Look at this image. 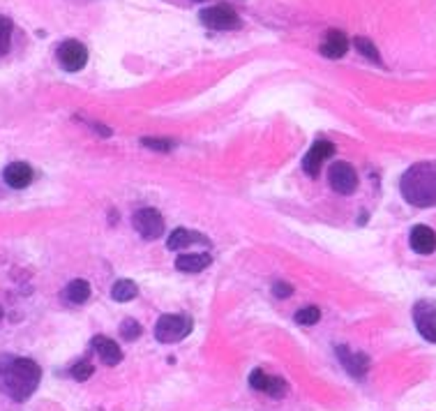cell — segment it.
I'll return each instance as SVG.
<instances>
[{
  "label": "cell",
  "instance_id": "9",
  "mask_svg": "<svg viewBox=\"0 0 436 411\" xmlns=\"http://www.w3.org/2000/svg\"><path fill=\"white\" fill-rule=\"evenodd\" d=\"M249 386L254 390H261L270 397H284L289 390V383L284 379H277V377H268L263 370H252L249 374Z\"/></svg>",
  "mask_w": 436,
  "mask_h": 411
},
{
  "label": "cell",
  "instance_id": "27",
  "mask_svg": "<svg viewBox=\"0 0 436 411\" xmlns=\"http://www.w3.org/2000/svg\"><path fill=\"white\" fill-rule=\"evenodd\" d=\"M194 3H203V0H194Z\"/></svg>",
  "mask_w": 436,
  "mask_h": 411
},
{
  "label": "cell",
  "instance_id": "4",
  "mask_svg": "<svg viewBox=\"0 0 436 411\" xmlns=\"http://www.w3.org/2000/svg\"><path fill=\"white\" fill-rule=\"evenodd\" d=\"M199 19L213 30H233L240 26V17H238L236 10L227 3H220V5H213V8L201 10Z\"/></svg>",
  "mask_w": 436,
  "mask_h": 411
},
{
  "label": "cell",
  "instance_id": "15",
  "mask_svg": "<svg viewBox=\"0 0 436 411\" xmlns=\"http://www.w3.org/2000/svg\"><path fill=\"white\" fill-rule=\"evenodd\" d=\"M92 349L97 351V356L102 358L104 365H109V368H114V365H118V363L123 361L121 347H118L114 340L104 337V335H95V337H92Z\"/></svg>",
  "mask_w": 436,
  "mask_h": 411
},
{
  "label": "cell",
  "instance_id": "28",
  "mask_svg": "<svg viewBox=\"0 0 436 411\" xmlns=\"http://www.w3.org/2000/svg\"><path fill=\"white\" fill-rule=\"evenodd\" d=\"M0 317H3V310H0Z\"/></svg>",
  "mask_w": 436,
  "mask_h": 411
},
{
  "label": "cell",
  "instance_id": "24",
  "mask_svg": "<svg viewBox=\"0 0 436 411\" xmlns=\"http://www.w3.org/2000/svg\"><path fill=\"white\" fill-rule=\"evenodd\" d=\"M92 372H95V368H92V363H90V361H81V363H76V365L72 368V377H74L76 381L90 379Z\"/></svg>",
  "mask_w": 436,
  "mask_h": 411
},
{
  "label": "cell",
  "instance_id": "16",
  "mask_svg": "<svg viewBox=\"0 0 436 411\" xmlns=\"http://www.w3.org/2000/svg\"><path fill=\"white\" fill-rule=\"evenodd\" d=\"M210 254H183L178 257L176 268L183 270V273H201L203 268L210 266Z\"/></svg>",
  "mask_w": 436,
  "mask_h": 411
},
{
  "label": "cell",
  "instance_id": "20",
  "mask_svg": "<svg viewBox=\"0 0 436 411\" xmlns=\"http://www.w3.org/2000/svg\"><path fill=\"white\" fill-rule=\"evenodd\" d=\"M319 319H321V310L312 308V305L295 312V321H298L300 326H314V323H319Z\"/></svg>",
  "mask_w": 436,
  "mask_h": 411
},
{
  "label": "cell",
  "instance_id": "1",
  "mask_svg": "<svg viewBox=\"0 0 436 411\" xmlns=\"http://www.w3.org/2000/svg\"><path fill=\"white\" fill-rule=\"evenodd\" d=\"M42 379V370L30 358H3L0 361V381L12 400L25 402L35 393Z\"/></svg>",
  "mask_w": 436,
  "mask_h": 411
},
{
  "label": "cell",
  "instance_id": "12",
  "mask_svg": "<svg viewBox=\"0 0 436 411\" xmlns=\"http://www.w3.org/2000/svg\"><path fill=\"white\" fill-rule=\"evenodd\" d=\"M408 243H411L413 252H418V254H432L436 250V231L425 227V224H418V227L411 229Z\"/></svg>",
  "mask_w": 436,
  "mask_h": 411
},
{
  "label": "cell",
  "instance_id": "8",
  "mask_svg": "<svg viewBox=\"0 0 436 411\" xmlns=\"http://www.w3.org/2000/svg\"><path fill=\"white\" fill-rule=\"evenodd\" d=\"M330 185L337 194H353L355 188H358V174L351 164L346 162H335L330 167Z\"/></svg>",
  "mask_w": 436,
  "mask_h": 411
},
{
  "label": "cell",
  "instance_id": "5",
  "mask_svg": "<svg viewBox=\"0 0 436 411\" xmlns=\"http://www.w3.org/2000/svg\"><path fill=\"white\" fill-rule=\"evenodd\" d=\"M132 224L138 231V236L145 238V241H155L164 234V217L160 210L155 208H141L136 210L134 217H132Z\"/></svg>",
  "mask_w": 436,
  "mask_h": 411
},
{
  "label": "cell",
  "instance_id": "6",
  "mask_svg": "<svg viewBox=\"0 0 436 411\" xmlns=\"http://www.w3.org/2000/svg\"><path fill=\"white\" fill-rule=\"evenodd\" d=\"M56 56H58L61 68L68 70V72L83 70L85 63H88V49H85L81 42H76V39H68V42H63L61 46H58Z\"/></svg>",
  "mask_w": 436,
  "mask_h": 411
},
{
  "label": "cell",
  "instance_id": "19",
  "mask_svg": "<svg viewBox=\"0 0 436 411\" xmlns=\"http://www.w3.org/2000/svg\"><path fill=\"white\" fill-rule=\"evenodd\" d=\"M136 294H138V287L132 280H118L114 284V289H111V296H114V301H118V303L134 301Z\"/></svg>",
  "mask_w": 436,
  "mask_h": 411
},
{
  "label": "cell",
  "instance_id": "11",
  "mask_svg": "<svg viewBox=\"0 0 436 411\" xmlns=\"http://www.w3.org/2000/svg\"><path fill=\"white\" fill-rule=\"evenodd\" d=\"M335 152V146L330 143V141H316L312 148L307 150V155H305V160H302V169L307 171L309 176H319V169H321V164L328 160L330 155Z\"/></svg>",
  "mask_w": 436,
  "mask_h": 411
},
{
  "label": "cell",
  "instance_id": "3",
  "mask_svg": "<svg viewBox=\"0 0 436 411\" xmlns=\"http://www.w3.org/2000/svg\"><path fill=\"white\" fill-rule=\"evenodd\" d=\"M191 328H194V323L187 314H164L155 323V337L164 344H174L185 340L191 333Z\"/></svg>",
  "mask_w": 436,
  "mask_h": 411
},
{
  "label": "cell",
  "instance_id": "14",
  "mask_svg": "<svg viewBox=\"0 0 436 411\" xmlns=\"http://www.w3.org/2000/svg\"><path fill=\"white\" fill-rule=\"evenodd\" d=\"M3 178H5V183H8L10 188L23 190V188H28V185L32 183V169H30V164H25V162H12V164L5 167Z\"/></svg>",
  "mask_w": 436,
  "mask_h": 411
},
{
  "label": "cell",
  "instance_id": "25",
  "mask_svg": "<svg viewBox=\"0 0 436 411\" xmlns=\"http://www.w3.org/2000/svg\"><path fill=\"white\" fill-rule=\"evenodd\" d=\"M143 330H141V326H138V323L134 321V319H127V321H123L121 323V335L125 337V340H136L138 335H141Z\"/></svg>",
  "mask_w": 436,
  "mask_h": 411
},
{
  "label": "cell",
  "instance_id": "18",
  "mask_svg": "<svg viewBox=\"0 0 436 411\" xmlns=\"http://www.w3.org/2000/svg\"><path fill=\"white\" fill-rule=\"evenodd\" d=\"M65 298L74 305H83L90 298V284L85 280H72L65 289Z\"/></svg>",
  "mask_w": 436,
  "mask_h": 411
},
{
  "label": "cell",
  "instance_id": "22",
  "mask_svg": "<svg viewBox=\"0 0 436 411\" xmlns=\"http://www.w3.org/2000/svg\"><path fill=\"white\" fill-rule=\"evenodd\" d=\"M10 37H12V21L0 17V56L10 51Z\"/></svg>",
  "mask_w": 436,
  "mask_h": 411
},
{
  "label": "cell",
  "instance_id": "17",
  "mask_svg": "<svg viewBox=\"0 0 436 411\" xmlns=\"http://www.w3.org/2000/svg\"><path fill=\"white\" fill-rule=\"evenodd\" d=\"M194 243H208V238H203L199 234H191V231L187 229H176L174 234L169 236V250H183V248H189V245H194Z\"/></svg>",
  "mask_w": 436,
  "mask_h": 411
},
{
  "label": "cell",
  "instance_id": "26",
  "mask_svg": "<svg viewBox=\"0 0 436 411\" xmlns=\"http://www.w3.org/2000/svg\"><path fill=\"white\" fill-rule=\"evenodd\" d=\"M273 294H275V298H289L291 294H293V287H291L289 282H275Z\"/></svg>",
  "mask_w": 436,
  "mask_h": 411
},
{
  "label": "cell",
  "instance_id": "21",
  "mask_svg": "<svg viewBox=\"0 0 436 411\" xmlns=\"http://www.w3.org/2000/svg\"><path fill=\"white\" fill-rule=\"evenodd\" d=\"M355 46H358V51L362 56H367L369 61H374V63H381V58H379V49L372 44V39H367V37H355Z\"/></svg>",
  "mask_w": 436,
  "mask_h": 411
},
{
  "label": "cell",
  "instance_id": "2",
  "mask_svg": "<svg viewBox=\"0 0 436 411\" xmlns=\"http://www.w3.org/2000/svg\"><path fill=\"white\" fill-rule=\"evenodd\" d=\"M402 194L408 203L427 208L436 203V167L418 164L411 167L402 178Z\"/></svg>",
  "mask_w": 436,
  "mask_h": 411
},
{
  "label": "cell",
  "instance_id": "7",
  "mask_svg": "<svg viewBox=\"0 0 436 411\" xmlns=\"http://www.w3.org/2000/svg\"><path fill=\"white\" fill-rule=\"evenodd\" d=\"M413 321L418 333L425 337L427 342L436 344V305L429 301H420L415 303L413 308Z\"/></svg>",
  "mask_w": 436,
  "mask_h": 411
},
{
  "label": "cell",
  "instance_id": "10",
  "mask_svg": "<svg viewBox=\"0 0 436 411\" xmlns=\"http://www.w3.org/2000/svg\"><path fill=\"white\" fill-rule=\"evenodd\" d=\"M337 358L344 365L346 372H351L355 379H362L365 372L369 370V356L362 354V351H351L349 347H337Z\"/></svg>",
  "mask_w": 436,
  "mask_h": 411
},
{
  "label": "cell",
  "instance_id": "13",
  "mask_svg": "<svg viewBox=\"0 0 436 411\" xmlns=\"http://www.w3.org/2000/svg\"><path fill=\"white\" fill-rule=\"evenodd\" d=\"M319 51H321V56L337 61V58H342L349 51V37L342 30H328Z\"/></svg>",
  "mask_w": 436,
  "mask_h": 411
},
{
  "label": "cell",
  "instance_id": "23",
  "mask_svg": "<svg viewBox=\"0 0 436 411\" xmlns=\"http://www.w3.org/2000/svg\"><path fill=\"white\" fill-rule=\"evenodd\" d=\"M141 146H145V148H150V150H157V152H167L174 148V141H169V139L148 137V139H141Z\"/></svg>",
  "mask_w": 436,
  "mask_h": 411
}]
</instances>
